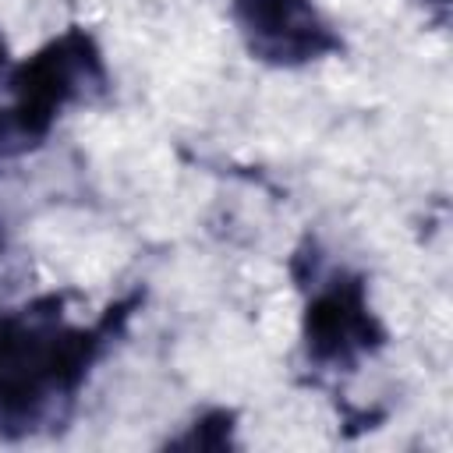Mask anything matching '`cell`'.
Listing matches in <instances>:
<instances>
[{
    "instance_id": "obj_1",
    "label": "cell",
    "mask_w": 453,
    "mask_h": 453,
    "mask_svg": "<svg viewBox=\"0 0 453 453\" xmlns=\"http://www.w3.org/2000/svg\"><path fill=\"white\" fill-rule=\"evenodd\" d=\"M145 290L110 301L92 322L71 319V294L53 290L0 311V439L57 432L71 421L96 365L127 333Z\"/></svg>"
},
{
    "instance_id": "obj_2",
    "label": "cell",
    "mask_w": 453,
    "mask_h": 453,
    "mask_svg": "<svg viewBox=\"0 0 453 453\" xmlns=\"http://www.w3.org/2000/svg\"><path fill=\"white\" fill-rule=\"evenodd\" d=\"M0 103V159L39 149L71 106H92L110 92V71L96 35L67 25L32 57L11 64Z\"/></svg>"
},
{
    "instance_id": "obj_3",
    "label": "cell",
    "mask_w": 453,
    "mask_h": 453,
    "mask_svg": "<svg viewBox=\"0 0 453 453\" xmlns=\"http://www.w3.org/2000/svg\"><path fill=\"white\" fill-rule=\"evenodd\" d=\"M290 273L304 294L301 357L315 375H354L386 347L389 333L372 308L361 273L326 262L315 241L294 251Z\"/></svg>"
},
{
    "instance_id": "obj_4",
    "label": "cell",
    "mask_w": 453,
    "mask_h": 453,
    "mask_svg": "<svg viewBox=\"0 0 453 453\" xmlns=\"http://www.w3.org/2000/svg\"><path fill=\"white\" fill-rule=\"evenodd\" d=\"M230 21L251 60L265 67H308L343 53L336 25L315 0H230Z\"/></svg>"
},
{
    "instance_id": "obj_5",
    "label": "cell",
    "mask_w": 453,
    "mask_h": 453,
    "mask_svg": "<svg viewBox=\"0 0 453 453\" xmlns=\"http://www.w3.org/2000/svg\"><path fill=\"white\" fill-rule=\"evenodd\" d=\"M170 449H234L237 446V414L226 407L202 411L180 435L166 442Z\"/></svg>"
},
{
    "instance_id": "obj_6",
    "label": "cell",
    "mask_w": 453,
    "mask_h": 453,
    "mask_svg": "<svg viewBox=\"0 0 453 453\" xmlns=\"http://www.w3.org/2000/svg\"><path fill=\"white\" fill-rule=\"evenodd\" d=\"M7 71H11V53H7V39H4V32H0V85H4Z\"/></svg>"
},
{
    "instance_id": "obj_7",
    "label": "cell",
    "mask_w": 453,
    "mask_h": 453,
    "mask_svg": "<svg viewBox=\"0 0 453 453\" xmlns=\"http://www.w3.org/2000/svg\"><path fill=\"white\" fill-rule=\"evenodd\" d=\"M428 4H435V7H449V0H428Z\"/></svg>"
},
{
    "instance_id": "obj_8",
    "label": "cell",
    "mask_w": 453,
    "mask_h": 453,
    "mask_svg": "<svg viewBox=\"0 0 453 453\" xmlns=\"http://www.w3.org/2000/svg\"><path fill=\"white\" fill-rule=\"evenodd\" d=\"M0 251H4V223H0Z\"/></svg>"
}]
</instances>
